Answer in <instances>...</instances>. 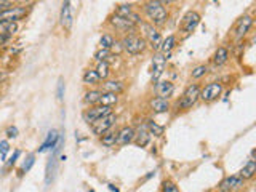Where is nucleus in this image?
Returning <instances> with one entry per match:
<instances>
[{
  "mask_svg": "<svg viewBox=\"0 0 256 192\" xmlns=\"http://www.w3.org/2000/svg\"><path fill=\"white\" fill-rule=\"evenodd\" d=\"M143 13L146 16V23L154 27H160L168 21V8L167 2H158V0H152V2H146L143 5Z\"/></svg>",
  "mask_w": 256,
  "mask_h": 192,
  "instance_id": "nucleus-1",
  "label": "nucleus"
},
{
  "mask_svg": "<svg viewBox=\"0 0 256 192\" xmlns=\"http://www.w3.org/2000/svg\"><path fill=\"white\" fill-rule=\"evenodd\" d=\"M120 45H122V50L127 51L128 55L131 56L143 55V53L148 50V44H146V40L143 39V35L135 34V32L124 35L120 40Z\"/></svg>",
  "mask_w": 256,
  "mask_h": 192,
  "instance_id": "nucleus-2",
  "label": "nucleus"
},
{
  "mask_svg": "<svg viewBox=\"0 0 256 192\" xmlns=\"http://www.w3.org/2000/svg\"><path fill=\"white\" fill-rule=\"evenodd\" d=\"M199 98H200V85L199 83H191V85H187L184 88L181 98L176 103V107H178V111H187L192 106L197 104Z\"/></svg>",
  "mask_w": 256,
  "mask_h": 192,
  "instance_id": "nucleus-3",
  "label": "nucleus"
},
{
  "mask_svg": "<svg viewBox=\"0 0 256 192\" xmlns=\"http://www.w3.org/2000/svg\"><path fill=\"white\" fill-rule=\"evenodd\" d=\"M27 13L29 8L24 5H13V7L0 11V24H18L27 16Z\"/></svg>",
  "mask_w": 256,
  "mask_h": 192,
  "instance_id": "nucleus-4",
  "label": "nucleus"
},
{
  "mask_svg": "<svg viewBox=\"0 0 256 192\" xmlns=\"http://www.w3.org/2000/svg\"><path fill=\"white\" fill-rule=\"evenodd\" d=\"M139 26H141V29H143V39L146 40V44H148V47H151L152 50L154 51H157L158 53V50H160V45H162V34L158 32V29L157 27H154V26H151V24H148L146 21H143L141 24H139Z\"/></svg>",
  "mask_w": 256,
  "mask_h": 192,
  "instance_id": "nucleus-5",
  "label": "nucleus"
},
{
  "mask_svg": "<svg viewBox=\"0 0 256 192\" xmlns=\"http://www.w3.org/2000/svg\"><path fill=\"white\" fill-rule=\"evenodd\" d=\"M109 24L115 29L117 32L124 34V35H128V34H133L136 31V24L130 21L128 18H124V16H119V15H111L109 16Z\"/></svg>",
  "mask_w": 256,
  "mask_h": 192,
  "instance_id": "nucleus-6",
  "label": "nucleus"
},
{
  "mask_svg": "<svg viewBox=\"0 0 256 192\" xmlns=\"http://www.w3.org/2000/svg\"><path fill=\"white\" fill-rule=\"evenodd\" d=\"M223 83L221 82H210V83H206V85L204 88H200V98L199 99H202L204 103H213V101H216L219 96L223 95Z\"/></svg>",
  "mask_w": 256,
  "mask_h": 192,
  "instance_id": "nucleus-7",
  "label": "nucleus"
},
{
  "mask_svg": "<svg viewBox=\"0 0 256 192\" xmlns=\"http://www.w3.org/2000/svg\"><path fill=\"white\" fill-rule=\"evenodd\" d=\"M115 122H117V116L112 112V114H109V116L102 117V119H98L96 122H93L90 125V128H91V131H93V135L101 138L104 133H107V131L112 130Z\"/></svg>",
  "mask_w": 256,
  "mask_h": 192,
  "instance_id": "nucleus-8",
  "label": "nucleus"
},
{
  "mask_svg": "<svg viewBox=\"0 0 256 192\" xmlns=\"http://www.w3.org/2000/svg\"><path fill=\"white\" fill-rule=\"evenodd\" d=\"M112 112H114L112 107H106V106L96 104V106H90L88 109H85L83 114H82V117H83V120L88 125H91L93 122H96L98 119L106 117V116H109V114H112Z\"/></svg>",
  "mask_w": 256,
  "mask_h": 192,
  "instance_id": "nucleus-9",
  "label": "nucleus"
},
{
  "mask_svg": "<svg viewBox=\"0 0 256 192\" xmlns=\"http://www.w3.org/2000/svg\"><path fill=\"white\" fill-rule=\"evenodd\" d=\"M199 23H200V15L197 13V11H194V10L187 11L181 21V32H184V37H187V35H191L194 31H196Z\"/></svg>",
  "mask_w": 256,
  "mask_h": 192,
  "instance_id": "nucleus-10",
  "label": "nucleus"
},
{
  "mask_svg": "<svg viewBox=\"0 0 256 192\" xmlns=\"http://www.w3.org/2000/svg\"><path fill=\"white\" fill-rule=\"evenodd\" d=\"M245 186V181L239 175H230L226 176L218 186V192H235Z\"/></svg>",
  "mask_w": 256,
  "mask_h": 192,
  "instance_id": "nucleus-11",
  "label": "nucleus"
},
{
  "mask_svg": "<svg viewBox=\"0 0 256 192\" xmlns=\"http://www.w3.org/2000/svg\"><path fill=\"white\" fill-rule=\"evenodd\" d=\"M61 135L58 133L56 130H50L47 133V138H45V141L40 144V147L37 149V152L39 154H44L47 151H54L56 147H59V144H61Z\"/></svg>",
  "mask_w": 256,
  "mask_h": 192,
  "instance_id": "nucleus-12",
  "label": "nucleus"
},
{
  "mask_svg": "<svg viewBox=\"0 0 256 192\" xmlns=\"http://www.w3.org/2000/svg\"><path fill=\"white\" fill-rule=\"evenodd\" d=\"M252 26H253V16H250V15L242 16L240 20L237 21L235 27H234V39L235 40L243 39L248 34L250 29H252Z\"/></svg>",
  "mask_w": 256,
  "mask_h": 192,
  "instance_id": "nucleus-13",
  "label": "nucleus"
},
{
  "mask_svg": "<svg viewBox=\"0 0 256 192\" xmlns=\"http://www.w3.org/2000/svg\"><path fill=\"white\" fill-rule=\"evenodd\" d=\"M165 66H167V58L162 55V53H155L152 56V82H158L160 77L165 71Z\"/></svg>",
  "mask_w": 256,
  "mask_h": 192,
  "instance_id": "nucleus-14",
  "label": "nucleus"
},
{
  "mask_svg": "<svg viewBox=\"0 0 256 192\" xmlns=\"http://www.w3.org/2000/svg\"><path fill=\"white\" fill-rule=\"evenodd\" d=\"M101 85V92L104 93H114V95H120L125 92V83L119 80V79H107L104 80L102 83H100Z\"/></svg>",
  "mask_w": 256,
  "mask_h": 192,
  "instance_id": "nucleus-15",
  "label": "nucleus"
},
{
  "mask_svg": "<svg viewBox=\"0 0 256 192\" xmlns=\"http://www.w3.org/2000/svg\"><path fill=\"white\" fill-rule=\"evenodd\" d=\"M59 20H61V26L64 27V31H71L72 29V23H74V18H72V7H71V2H64L61 5V15H59Z\"/></svg>",
  "mask_w": 256,
  "mask_h": 192,
  "instance_id": "nucleus-16",
  "label": "nucleus"
},
{
  "mask_svg": "<svg viewBox=\"0 0 256 192\" xmlns=\"http://www.w3.org/2000/svg\"><path fill=\"white\" fill-rule=\"evenodd\" d=\"M135 140V128L127 125L117 131V146H128Z\"/></svg>",
  "mask_w": 256,
  "mask_h": 192,
  "instance_id": "nucleus-17",
  "label": "nucleus"
},
{
  "mask_svg": "<svg viewBox=\"0 0 256 192\" xmlns=\"http://www.w3.org/2000/svg\"><path fill=\"white\" fill-rule=\"evenodd\" d=\"M173 92H175V85L170 80H158L155 83V95H157V98L168 99L170 96L173 95Z\"/></svg>",
  "mask_w": 256,
  "mask_h": 192,
  "instance_id": "nucleus-18",
  "label": "nucleus"
},
{
  "mask_svg": "<svg viewBox=\"0 0 256 192\" xmlns=\"http://www.w3.org/2000/svg\"><path fill=\"white\" fill-rule=\"evenodd\" d=\"M151 138L152 136L148 131V128H146V125H139L135 130V140H133V143H135L138 147H146L151 143Z\"/></svg>",
  "mask_w": 256,
  "mask_h": 192,
  "instance_id": "nucleus-19",
  "label": "nucleus"
},
{
  "mask_svg": "<svg viewBox=\"0 0 256 192\" xmlns=\"http://www.w3.org/2000/svg\"><path fill=\"white\" fill-rule=\"evenodd\" d=\"M149 109L154 114H165L170 111V103L168 99H162V98H152L149 101Z\"/></svg>",
  "mask_w": 256,
  "mask_h": 192,
  "instance_id": "nucleus-20",
  "label": "nucleus"
},
{
  "mask_svg": "<svg viewBox=\"0 0 256 192\" xmlns=\"http://www.w3.org/2000/svg\"><path fill=\"white\" fill-rule=\"evenodd\" d=\"M237 175H239L243 181H248V179H253L255 178V175H256V162L253 160V159H250L245 165H243L242 168H240V171L237 173Z\"/></svg>",
  "mask_w": 256,
  "mask_h": 192,
  "instance_id": "nucleus-21",
  "label": "nucleus"
},
{
  "mask_svg": "<svg viewBox=\"0 0 256 192\" xmlns=\"http://www.w3.org/2000/svg\"><path fill=\"white\" fill-rule=\"evenodd\" d=\"M58 149H59V147H56L54 151H51V157L48 159V164H47V175H45V183H47V186L53 181L54 171H56V154H58Z\"/></svg>",
  "mask_w": 256,
  "mask_h": 192,
  "instance_id": "nucleus-22",
  "label": "nucleus"
},
{
  "mask_svg": "<svg viewBox=\"0 0 256 192\" xmlns=\"http://www.w3.org/2000/svg\"><path fill=\"white\" fill-rule=\"evenodd\" d=\"M211 61L215 66H224L229 61V50L226 47H218L215 55H213Z\"/></svg>",
  "mask_w": 256,
  "mask_h": 192,
  "instance_id": "nucleus-23",
  "label": "nucleus"
},
{
  "mask_svg": "<svg viewBox=\"0 0 256 192\" xmlns=\"http://www.w3.org/2000/svg\"><path fill=\"white\" fill-rule=\"evenodd\" d=\"M101 95H102V92L100 88H91V90H88V92H85L83 103L87 104L88 107L90 106H96V104H98L100 98H101Z\"/></svg>",
  "mask_w": 256,
  "mask_h": 192,
  "instance_id": "nucleus-24",
  "label": "nucleus"
},
{
  "mask_svg": "<svg viewBox=\"0 0 256 192\" xmlns=\"http://www.w3.org/2000/svg\"><path fill=\"white\" fill-rule=\"evenodd\" d=\"M82 82L87 87H96V85H100L101 79H100V75L96 74L95 69H87L82 75Z\"/></svg>",
  "mask_w": 256,
  "mask_h": 192,
  "instance_id": "nucleus-25",
  "label": "nucleus"
},
{
  "mask_svg": "<svg viewBox=\"0 0 256 192\" xmlns=\"http://www.w3.org/2000/svg\"><path fill=\"white\" fill-rule=\"evenodd\" d=\"M175 47H176V35L172 34V35H168L167 39L162 40L160 50H158V51H162L163 56H165V55H172V51L175 50Z\"/></svg>",
  "mask_w": 256,
  "mask_h": 192,
  "instance_id": "nucleus-26",
  "label": "nucleus"
},
{
  "mask_svg": "<svg viewBox=\"0 0 256 192\" xmlns=\"http://www.w3.org/2000/svg\"><path fill=\"white\" fill-rule=\"evenodd\" d=\"M117 103H119V95L104 93V92H102L101 98H100V101H98L100 106H106V107H114Z\"/></svg>",
  "mask_w": 256,
  "mask_h": 192,
  "instance_id": "nucleus-27",
  "label": "nucleus"
},
{
  "mask_svg": "<svg viewBox=\"0 0 256 192\" xmlns=\"http://www.w3.org/2000/svg\"><path fill=\"white\" fill-rule=\"evenodd\" d=\"M144 125H146V128H148V131L151 133V136H162L163 131H165V127L160 125V123L154 122V120H148Z\"/></svg>",
  "mask_w": 256,
  "mask_h": 192,
  "instance_id": "nucleus-28",
  "label": "nucleus"
},
{
  "mask_svg": "<svg viewBox=\"0 0 256 192\" xmlns=\"http://www.w3.org/2000/svg\"><path fill=\"white\" fill-rule=\"evenodd\" d=\"M101 143L104 147H114L117 144V131H107L101 136Z\"/></svg>",
  "mask_w": 256,
  "mask_h": 192,
  "instance_id": "nucleus-29",
  "label": "nucleus"
},
{
  "mask_svg": "<svg viewBox=\"0 0 256 192\" xmlns=\"http://www.w3.org/2000/svg\"><path fill=\"white\" fill-rule=\"evenodd\" d=\"M95 71H96V74L100 75V79L104 82L109 79V74H111V66H109V63H98Z\"/></svg>",
  "mask_w": 256,
  "mask_h": 192,
  "instance_id": "nucleus-30",
  "label": "nucleus"
},
{
  "mask_svg": "<svg viewBox=\"0 0 256 192\" xmlns=\"http://www.w3.org/2000/svg\"><path fill=\"white\" fill-rule=\"evenodd\" d=\"M206 72H208V66H206V64H199V66H196V68L192 69L191 77L194 80H199V79H202V77L206 75Z\"/></svg>",
  "mask_w": 256,
  "mask_h": 192,
  "instance_id": "nucleus-31",
  "label": "nucleus"
},
{
  "mask_svg": "<svg viewBox=\"0 0 256 192\" xmlns=\"http://www.w3.org/2000/svg\"><path fill=\"white\" fill-rule=\"evenodd\" d=\"M114 42H115V39L112 34H102L100 39V48H102V50H111Z\"/></svg>",
  "mask_w": 256,
  "mask_h": 192,
  "instance_id": "nucleus-32",
  "label": "nucleus"
},
{
  "mask_svg": "<svg viewBox=\"0 0 256 192\" xmlns=\"http://www.w3.org/2000/svg\"><path fill=\"white\" fill-rule=\"evenodd\" d=\"M109 58H112V53L109 50H102V48H100V50H96V53H95V59L98 63H107Z\"/></svg>",
  "mask_w": 256,
  "mask_h": 192,
  "instance_id": "nucleus-33",
  "label": "nucleus"
},
{
  "mask_svg": "<svg viewBox=\"0 0 256 192\" xmlns=\"http://www.w3.org/2000/svg\"><path fill=\"white\" fill-rule=\"evenodd\" d=\"M34 164H35V155H34V154L27 155V159L24 160L23 167L20 168V175H24V173H27V171L30 170V168H32Z\"/></svg>",
  "mask_w": 256,
  "mask_h": 192,
  "instance_id": "nucleus-34",
  "label": "nucleus"
},
{
  "mask_svg": "<svg viewBox=\"0 0 256 192\" xmlns=\"http://www.w3.org/2000/svg\"><path fill=\"white\" fill-rule=\"evenodd\" d=\"M10 152V143L8 140H2L0 141V159L3 162H7V155Z\"/></svg>",
  "mask_w": 256,
  "mask_h": 192,
  "instance_id": "nucleus-35",
  "label": "nucleus"
},
{
  "mask_svg": "<svg viewBox=\"0 0 256 192\" xmlns=\"http://www.w3.org/2000/svg\"><path fill=\"white\" fill-rule=\"evenodd\" d=\"M162 192H181V191H179V188L173 181L165 179V181L162 183Z\"/></svg>",
  "mask_w": 256,
  "mask_h": 192,
  "instance_id": "nucleus-36",
  "label": "nucleus"
},
{
  "mask_svg": "<svg viewBox=\"0 0 256 192\" xmlns=\"http://www.w3.org/2000/svg\"><path fill=\"white\" fill-rule=\"evenodd\" d=\"M20 155H21V151H20V149H16V151L13 152V155H11V157L7 162H5V167H7V168L13 167L16 162H18V159H20Z\"/></svg>",
  "mask_w": 256,
  "mask_h": 192,
  "instance_id": "nucleus-37",
  "label": "nucleus"
},
{
  "mask_svg": "<svg viewBox=\"0 0 256 192\" xmlns=\"http://www.w3.org/2000/svg\"><path fill=\"white\" fill-rule=\"evenodd\" d=\"M18 133H20V131H18V127H15V125H10V127L7 128V131H5V135H7L8 140H15V138L18 136Z\"/></svg>",
  "mask_w": 256,
  "mask_h": 192,
  "instance_id": "nucleus-38",
  "label": "nucleus"
},
{
  "mask_svg": "<svg viewBox=\"0 0 256 192\" xmlns=\"http://www.w3.org/2000/svg\"><path fill=\"white\" fill-rule=\"evenodd\" d=\"M56 95H58V99H59V101H63V98H64V80H63V79H59V80H58Z\"/></svg>",
  "mask_w": 256,
  "mask_h": 192,
  "instance_id": "nucleus-39",
  "label": "nucleus"
},
{
  "mask_svg": "<svg viewBox=\"0 0 256 192\" xmlns=\"http://www.w3.org/2000/svg\"><path fill=\"white\" fill-rule=\"evenodd\" d=\"M109 51H111V53H115V55H120V53L124 51V50H122L120 40H115V42H114V45L111 47V50H109Z\"/></svg>",
  "mask_w": 256,
  "mask_h": 192,
  "instance_id": "nucleus-40",
  "label": "nucleus"
},
{
  "mask_svg": "<svg viewBox=\"0 0 256 192\" xmlns=\"http://www.w3.org/2000/svg\"><path fill=\"white\" fill-rule=\"evenodd\" d=\"M13 2L11 0H0V11L5 10V8H10V7H13Z\"/></svg>",
  "mask_w": 256,
  "mask_h": 192,
  "instance_id": "nucleus-41",
  "label": "nucleus"
},
{
  "mask_svg": "<svg viewBox=\"0 0 256 192\" xmlns=\"http://www.w3.org/2000/svg\"><path fill=\"white\" fill-rule=\"evenodd\" d=\"M7 77H8V74H7V72L0 71V82H3L5 79H7Z\"/></svg>",
  "mask_w": 256,
  "mask_h": 192,
  "instance_id": "nucleus-42",
  "label": "nucleus"
},
{
  "mask_svg": "<svg viewBox=\"0 0 256 192\" xmlns=\"http://www.w3.org/2000/svg\"><path fill=\"white\" fill-rule=\"evenodd\" d=\"M107 188H109V191H111V192H119V188H115L114 184H107Z\"/></svg>",
  "mask_w": 256,
  "mask_h": 192,
  "instance_id": "nucleus-43",
  "label": "nucleus"
},
{
  "mask_svg": "<svg viewBox=\"0 0 256 192\" xmlns=\"http://www.w3.org/2000/svg\"><path fill=\"white\" fill-rule=\"evenodd\" d=\"M216 192H218V191H216Z\"/></svg>",
  "mask_w": 256,
  "mask_h": 192,
  "instance_id": "nucleus-44",
  "label": "nucleus"
}]
</instances>
